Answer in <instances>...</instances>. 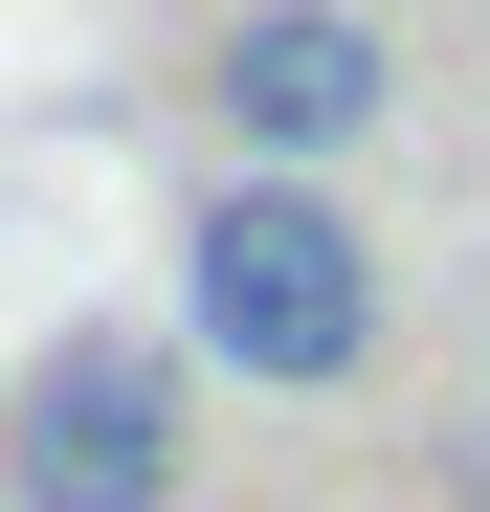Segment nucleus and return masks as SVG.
<instances>
[{
  "mask_svg": "<svg viewBox=\"0 0 490 512\" xmlns=\"http://www.w3.org/2000/svg\"><path fill=\"white\" fill-rule=\"evenodd\" d=\"M179 334L223 379H357L379 357V245L335 223V179H223L201 223H179Z\"/></svg>",
  "mask_w": 490,
  "mask_h": 512,
  "instance_id": "obj_1",
  "label": "nucleus"
},
{
  "mask_svg": "<svg viewBox=\"0 0 490 512\" xmlns=\"http://www.w3.org/2000/svg\"><path fill=\"white\" fill-rule=\"evenodd\" d=\"M0 490L23 512H179V357L156 334H67L0 401Z\"/></svg>",
  "mask_w": 490,
  "mask_h": 512,
  "instance_id": "obj_2",
  "label": "nucleus"
},
{
  "mask_svg": "<svg viewBox=\"0 0 490 512\" xmlns=\"http://www.w3.org/2000/svg\"><path fill=\"white\" fill-rule=\"evenodd\" d=\"M223 134H245V179H335L379 134V23L357 0H245L223 23Z\"/></svg>",
  "mask_w": 490,
  "mask_h": 512,
  "instance_id": "obj_3",
  "label": "nucleus"
},
{
  "mask_svg": "<svg viewBox=\"0 0 490 512\" xmlns=\"http://www.w3.org/2000/svg\"><path fill=\"white\" fill-rule=\"evenodd\" d=\"M446 490H468V512H490V446H468V423H446Z\"/></svg>",
  "mask_w": 490,
  "mask_h": 512,
  "instance_id": "obj_4",
  "label": "nucleus"
}]
</instances>
